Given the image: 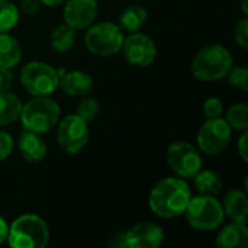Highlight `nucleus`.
<instances>
[{
    "instance_id": "obj_1",
    "label": "nucleus",
    "mask_w": 248,
    "mask_h": 248,
    "mask_svg": "<svg viewBox=\"0 0 248 248\" xmlns=\"http://www.w3.org/2000/svg\"><path fill=\"white\" fill-rule=\"evenodd\" d=\"M192 192L182 177H167L160 180L150 192V209L160 218H176L185 214Z\"/></svg>"
},
{
    "instance_id": "obj_2",
    "label": "nucleus",
    "mask_w": 248,
    "mask_h": 248,
    "mask_svg": "<svg viewBox=\"0 0 248 248\" xmlns=\"http://www.w3.org/2000/svg\"><path fill=\"white\" fill-rule=\"evenodd\" d=\"M231 67L232 55L219 44L203 46L192 61V73L201 81H218L227 76Z\"/></svg>"
},
{
    "instance_id": "obj_3",
    "label": "nucleus",
    "mask_w": 248,
    "mask_h": 248,
    "mask_svg": "<svg viewBox=\"0 0 248 248\" xmlns=\"http://www.w3.org/2000/svg\"><path fill=\"white\" fill-rule=\"evenodd\" d=\"M60 106L49 96H33L20 110V122L25 131L45 134L51 131L60 119Z\"/></svg>"
},
{
    "instance_id": "obj_4",
    "label": "nucleus",
    "mask_w": 248,
    "mask_h": 248,
    "mask_svg": "<svg viewBox=\"0 0 248 248\" xmlns=\"http://www.w3.org/2000/svg\"><path fill=\"white\" fill-rule=\"evenodd\" d=\"M6 240L13 248H44L49 240V230L42 218L26 214L9 225Z\"/></svg>"
},
{
    "instance_id": "obj_5",
    "label": "nucleus",
    "mask_w": 248,
    "mask_h": 248,
    "mask_svg": "<svg viewBox=\"0 0 248 248\" xmlns=\"http://www.w3.org/2000/svg\"><path fill=\"white\" fill-rule=\"evenodd\" d=\"M185 215L192 228L203 232L217 230L225 218L221 202L211 195L190 198Z\"/></svg>"
},
{
    "instance_id": "obj_6",
    "label": "nucleus",
    "mask_w": 248,
    "mask_h": 248,
    "mask_svg": "<svg viewBox=\"0 0 248 248\" xmlns=\"http://www.w3.org/2000/svg\"><path fill=\"white\" fill-rule=\"evenodd\" d=\"M124 38V32L116 23L100 22L89 26L84 36V44L92 54L99 57H110L121 51Z\"/></svg>"
},
{
    "instance_id": "obj_7",
    "label": "nucleus",
    "mask_w": 248,
    "mask_h": 248,
    "mask_svg": "<svg viewBox=\"0 0 248 248\" xmlns=\"http://www.w3.org/2000/svg\"><path fill=\"white\" fill-rule=\"evenodd\" d=\"M20 83L32 96H51L60 86V77L49 64L31 61L20 71Z\"/></svg>"
},
{
    "instance_id": "obj_8",
    "label": "nucleus",
    "mask_w": 248,
    "mask_h": 248,
    "mask_svg": "<svg viewBox=\"0 0 248 248\" xmlns=\"http://www.w3.org/2000/svg\"><path fill=\"white\" fill-rule=\"evenodd\" d=\"M167 164L182 179H193L203 166L199 151L189 142L176 141L170 144L166 154Z\"/></svg>"
},
{
    "instance_id": "obj_9",
    "label": "nucleus",
    "mask_w": 248,
    "mask_h": 248,
    "mask_svg": "<svg viewBox=\"0 0 248 248\" xmlns=\"http://www.w3.org/2000/svg\"><path fill=\"white\" fill-rule=\"evenodd\" d=\"M232 129L225 119H208L198 132V145L206 155H218L231 144Z\"/></svg>"
},
{
    "instance_id": "obj_10",
    "label": "nucleus",
    "mask_w": 248,
    "mask_h": 248,
    "mask_svg": "<svg viewBox=\"0 0 248 248\" xmlns=\"http://www.w3.org/2000/svg\"><path fill=\"white\" fill-rule=\"evenodd\" d=\"M57 141L67 154L80 153L89 141V126L77 115H67L58 125Z\"/></svg>"
},
{
    "instance_id": "obj_11",
    "label": "nucleus",
    "mask_w": 248,
    "mask_h": 248,
    "mask_svg": "<svg viewBox=\"0 0 248 248\" xmlns=\"http://www.w3.org/2000/svg\"><path fill=\"white\" fill-rule=\"evenodd\" d=\"M122 52L131 65L148 67L154 62L157 57V46L151 36L142 32H132L124 38Z\"/></svg>"
},
{
    "instance_id": "obj_12",
    "label": "nucleus",
    "mask_w": 248,
    "mask_h": 248,
    "mask_svg": "<svg viewBox=\"0 0 248 248\" xmlns=\"http://www.w3.org/2000/svg\"><path fill=\"white\" fill-rule=\"evenodd\" d=\"M164 241V231L154 222H141L124 232L125 248H158Z\"/></svg>"
},
{
    "instance_id": "obj_13",
    "label": "nucleus",
    "mask_w": 248,
    "mask_h": 248,
    "mask_svg": "<svg viewBox=\"0 0 248 248\" xmlns=\"http://www.w3.org/2000/svg\"><path fill=\"white\" fill-rule=\"evenodd\" d=\"M97 0H65L64 22L76 31L89 28L97 16Z\"/></svg>"
},
{
    "instance_id": "obj_14",
    "label": "nucleus",
    "mask_w": 248,
    "mask_h": 248,
    "mask_svg": "<svg viewBox=\"0 0 248 248\" xmlns=\"http://www.w3.org/2000/svg\"><path fill=\"white\" fill-rule=\"evenodd\" d=\"M58 87H61V90L71 97H81V96H87L92 92L93 78L86 71H80V70L65 71L60 77Z\"/></svg>"
},
{
    "instance_id": "obj_15",
    "label": "nucleus",
    "mask_w": 248,
    "mask_h": 248,
    "mask_svg": "<svg viewBox=\"0 0 248 248\" xmlns=\"http://www.w3.org/2000/svg\"><path fill=\"white\" fill-rule=\"evenodd\" d=\"M224 215L228 217L232 222L246 224L248 218V198L244 190L232 189L224 195L222 199Z\"/></svg>"
},
{
    "instance_id": "obj_16",
    "label": "nucleus",
    "mask_w": 248,
    "mask_h": 248,
    "mask_svg": "<svg viewBox=\"0 0 248 248\" xmlns=\"http://www.w3.org/2000/svg\"><path fill=\"white\" fill-rule=\"evenodd\" d=\"M17 148L22 157L29 163L42 161L46 155V144L41 138V134L23 131L17 138Z\"/></svg>"
},
{
    "instance_id": "obj_17",
    "label": "nucleus",
    "mask_w": 248,
    "mask_h": 248,
    "mask_svg": "<svg viewBox=\"0 0 248 248\" xmlns=\"http://www.w3.org/2000/svg\"><path fill=\"white\" fill-rule=\"evenodd\" d=\"M219 248H247L248 230L243 222H232L225 225L217 237Z\"/></svg>"
},
{
    "instance_id": "obj_18",
    "label": "nucleus",
    "mask_w": 248,
    "mask_h": 248,
    "mask_svg": "<svg viewBox=\"0 0 248 248\" xmlns=\"http://www.w3.org/2000/svg\"><path fill=\"white\" fill-rule=\"evenodd\" d=\"M147 20H148V12L140 4H131L121 13L118 26L122 31L132 33V32H140Z\"/></svg>"
},
{
    "instance_id": "obj_19",
    "label": "nucleus",
    "mask_w": 248,
    "mask_h": 248,
    "mask_svg": "<svg viewBox=\"0 0 248 248\" xmlns=\"http://www.w3.org/2000/svg\"><path fill=\"white\" fill-rule=\"evenodd\" d=\"M22 58V49L16 38L7 32H0V65L12 68Z\"/></svg>"
},
{
    "instance_id": "obj_20",
    "label": "nucleus",
    "mask_w": 248,
    "mask_h": 248,
    "mask_svg": "<svg viewBox=\"0 0 248 248\" xmlns=\"http://www.w3.org/2000/svg\"><path fill=\"white\" fill-rule=\"evenodd\" d=\"M20 110L22 102L16 94L9 93V90L0 93V126L10 125L17 121Z\"/></svg>"
},
{
    "instance_id": "obj_21",
    "label": "nucleus",
    "mask_w": 248,
    "mask_h": 248,
    "mask_svg": "<svg viewBox=\"0 0 248 248\" xmlns=\"http://www.w3.org/2000/svg\"><path fill=\"white\" fill-rule=\"evenodd\" d=\"M76 44V29L65 22L58 25L51 33V46L57 52H67Z\"/></svg>"
},
{
    "instance_id": "obj_22",
    "label": "nucleus",
    "mask_w": 248,
    "mask_h": 248,
    "mask_svg": "<svg viewBox=\"0 0 248 248\" xmlns=\"http://www.w3.org/2000/svg\"><path fill=\"white\" fill-rule=\"evenodd\" d=\"M195 187L201 192V195H217L222 189V182L218 173L212 170H201L195 177Z\"/></svg>"
},
{
    "instance_id": "obj_23",
    "label": "nucleus",
    "mask_w": 248,
    "mask_h": 248,
    "mask_svg": "<svg viewBox=\"0 0 248 248\" xmlns=\"http://www.w3.org/2000/svg\"><path fill=\"white\" fill-rule=\"evenodd\" d=\"M231 129L247 131L248 128V105L247 103H235L227 110V119Z\"/></svg>"
},
{
    "instance_id": "obj_24",
    "label": "nucleus",
    "mask_w": 248,
    "mask_h": 248,
    "mask_svg": "<svg viewBox=\"0 0 248 248\" xmlns=\"http://www.w3.org/2000/svg\"><path fill=\"white\" fill-rule=\"evenodd\" d=\"M19 22V10L9 0H0V32L12 31Z\"/></svg>"
},
{
    "instance_id": "obj_25",
    "label": "nucleus",
    "mask_w": 248,
    "mask_h": 248,
    "mask_svg": "<svg viewBox=\"0 0 248 248\" xmlns=\"http://www.w3.org/2000/svg\"><path fill=\"white\" fill-rule=\"evenodd\" d=\"M99 110H100L99 103L94 99H92V97H83L78 102V105H77V113L76 115L80 116L83 121H86L89 124V122L94 121V118L99 115Z\"/></svg>"
},
{
    "instance_id": "obj_26",
    "label": "nucleus",
    "mask_w": 248,
    "mask_h": 248,
    "mask_svg": "<svg viewBox=\"0 0 248 248\" xmlns=\"http://www.w3.org/2000/svg\"><path fill=\"white\" fill-rule=\"evenodd\" d=\"M225 77L232 87L241 89L244 92L248 90V70L246 67H231Z\"/></svg>"
},
{
    "instance_id": "obj_27",
    "label": "nucleus",
    "mask_w": 248,
    "mask_h": 248,
    "mask_svg": "<svg viewBox=\"0 0 248 248\" xmlns=\"http://www.w3.org/2000/svg\"><path fill=\"white\" fill-rule=\"evenodd\" d=\"M203 113L208 119L219 118L224 113V105L222 100L218 97H209L203 103Z\"/></svg>"
},
{
    "instance_id": "obj_28",
    "label": "nucleus",
    "mask_w": 248,
    "mask_h": 248,
    "mask_svg": "<svg viewBox=\"0 0 248 248\" xmlns=\"http://www.w3.org/2000/svg\"><path fill=\"white\" fill-rule=\"evenodd\" d=\"M234 39L235 42L243 48V49H247L248 48V19L244 17L241 19L235 29H234Z\"/></svg>"
},
{
    "instance_id": "obj_29",
    "label": "nucleus",
    "mask_w": 248,
    "mask_h": 248,
    "mask_svg": "<svg viewBox=\"0 0 248 248\" xmlns=\"http://www.w3.org/2000/svg\"><path fill=\"white\" fill-rule=\"evenodd\" d=\"M13 147H15L13 138L7 132L0 131V161L6 160L12 154Z\"/></svg>"
},
{
    "instance_id": "obj_30",
    "label": "nucleus",
    "mask_w": 248,
    "mask_h": 248,
    "mask_svg": "<svg viewBox=\"0 0 248 248\" xmlns=\"http://www.w3.org/2000/svg\"><path fill=\"white\" fill-rule=\"evenodd\" d=\"M12 84H13V74L10 68L0 65V93L7 92L12 87Z\"/></svg>"
},
{
    "instance_id": "obj_31",
    "label": "nucleus",
    "mask_w": 248,
    "mask_h": 248,
    "mask_svg": "<svg viewBox=\"0 0 248 248\" xmlns=\"http://www.w3.org/2000/svg\"><path fill=\"white\" fill-rule=\"evenodd\" d=\"M41 1L39 0H20V9L28 16H35L39 12Z\"/></svg>"
},
{
    "instance_id": "obj_32",
    "label": "nucleus",
    "mask_w": 248,
    "mask_h": 248,
    "mask_svg": "<svg viewBox=\"0 0 248 248\" xmlns=\"http://www.w3.org/2000/svg\"><path fill=\"white\" fill-rule=\"evenodd\" d=\"M248 134L247 131H243V135L240 137L238 141V154L243 158V161H248Z\"/></svg>"
},
{
    "instance_id": "obj_33",
    "label": "nucleus",
    "mask_w": 248,
    "mask_h": 248,
    "mask_svg": "<svg viewBox=\"0 0 248 248\" xmlns=\"http://www.w3.org/2000/svg\"><path fill=\"white\" fill-rule=\"evenodd\" d=\"M7 232H9V225H7V222H6V219L0 217V244L6 241Z\"/></svg>"
},
{
    "instance_id": "obj_34",
    "label": "nucleus",
    "mask_w": 248,
    "mask_h": 248,
    "mask_svg": "<svg viewBox=\"0 0 248 248\" xmlns=\"http://www.w3.org/2000/svg\"><path fill=\"white\" fill-rule=\"evenodd\" d=\"M41 4L44 6H48V7H57V6H61L62 3H65V0H39Z\"/></svg>"
},
{
    "instance_id": "obj_35",
    "label": "nucleus",
    "mask_w": 248,
    "mask_h": 248,
    "mask_svg": "<svg viewBox=\"0 0 248 248\" xmlns=\"http://www.w3.org/2000/svg\"><path fill=\"white\" fill-rule=\"evenodd\" d=\"M241 9L244 15H248V0H241Z\"/></svg>"
}]
</instances>
